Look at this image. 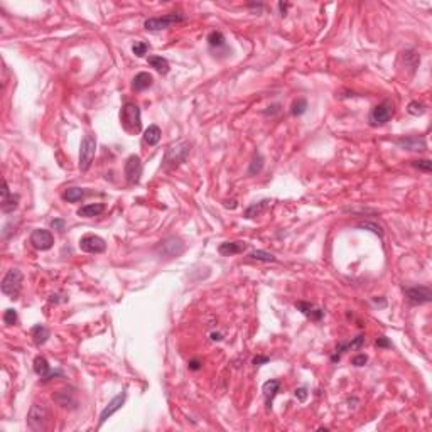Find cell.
<instances>
[{"label":"cell","mask_w":432,"mask_h":432,"mask_svg":"<svg viewBox=\"0 0 432 432\" xmlns=\"http://www.w3.org/2000/svg\"><path fill=\"white\" fill-rule=\"evenodd\" d=\"M264 155L260 154V152H255L253 157H252V162H250V167H249V174L250 176H257L262 172V169H264Z\"/></svg>","instance_id":"obj_27"},{"label":"cell","mask_w":432,"mask_h":432,"mask_svg":"<svg viewBox=\"0 0 432 432\" xmlns=\"http://www.w3.org/2000/svg\"><path fill=\"white\" fill-rule=\"evenodd\" d=\"M287 7H289V3H279V9L282 10V16H285V10H287Z\"/></svg>","instance_id":"obj_44"},{"label":"cell","mask_w":432,"mask_h":432,"mask_svg":"<svg viewBox=\"0 0 432 432\" xmlns=\"http://www.w3.org/2000/svg\"><path fill=\"white\" fill-rule=\"evenodd\" d=\"M95 154H97V139L93 135H84L80 145V169L83 172L90 169Z\"/></svg>","instance_id":"obj_7"},{"label":"cell","mask_w":432,"mask_h":432,"mask_svg":"<svg viewBox=\"0 0 432 432\" xmlns=\"http://www.w3.org/2000/svg\"><path fill=\"white\" fill-rule=\"evenodd\" d=\"M186 17L179 12H171L166 14L162 17H150L144 22V27L147 31H162V29H169V27L176 26L179 22H184Z\"/></svg>","instance_id":"obj_5"},{"label":"cell","mask_w":432,"mask_h":432,"mask_svg":"<svg viewBox=\"0 0 432 432\" xmlns=\"http://www.w3.org/2000/svg\"><path fill=\"white\" fill-rule=\"evenodd\" d=\"M147 51H149L147 42H135V44L132 46V52L137 56V58H142V56L147 54Z\"/></svg>","instance_id":"obj_35"},{"label":"cell","mask_w":432,"mask_h":432,"mask_svg":"<svg viewBox=\"0 0 432 432\" xmlns=\"http://www.w3.org/2000/svg\"><path fill=\"white\" fill-rule=\"evenodd\" d=\"M262 390H264V397H265V405H267V409H272L274 397L279 394V390H281V382H279V380L265 382L264 387H262Z\"/></svg>","instance_id":"obj_18"},{"label":"cell","mask_w":432,"mask_h":432,"mask_svg":"<svg viewBox=\"0 0 432 432\" xmlns=\"http://www.w3.org/2000/svg\"><path fill=\"white\" fill-rule=\"evenodd\" d=\"M366 361H368L366 355H356V356H353L351 363L355 365V366H363V365H366Z\"/></svg>","instance_id":"obj_38"},{"label":"cell","mask_w":432,"mask_h":432,"mask_svg":"<svg viewBox=\"0 0 432 432\" xmlns=\"http://www.w3.org/2000/svg\"><path fill=\"white\" fill-rule=\"evenodd\" d=\"M83 196H84V191L81 189V187H69V189H66L65 193H63V199L68 201V203H76V201H80Z\"/></svg>","instance_id":"obj_28"},{"label":"cell","mask_w":432,"mask_h":432,"mask_svg":"<svg viewBox=\"0 0 432 432\" xmlns=\"http://www.w3.org/2000/svg\"><path fill=\"white\" fill-rule=\"evenodd\" d=\"M211 336H213V338H211L213 341H219V339H221V334H211Z\"/></svg>","instance_id":"obj_45"},{"label":"cell","mask_w":432,"mask_h":432,"mask_svg":"<svg viewBox=\"0 0 432 432\" xmlns=\"http://www.w3.org/2000/svg\"><path fill=\"white\" fill-rule=\"evenodd\" d=\"M397 145H399L400 149H403V150H426L427 144H426V139L420 135H407V137H402V139H399L395 142Z\"/></svg>","instance_id":"obj_15"},{"label":"cell","mask_w":432,"mask_h":432,"mask_svg":"<svg viewBox=\"0 0 432 432\" xmlns=\"http://www.w3.org/2000/svg\"><path fill=\"white\" fill-rule=\"evenodd\" d=\"M105 204L103 203H91V204H84L78 210V216L81 218H93V216H98L105 211Z\"/></svg>","instance_id":"obj_22"},{"label":"cell","mask_w":432,"mask_h":432,"mask_svg":"<svg viewBox=\"0 0 432 432\" xmlns=\"http://www.w3.org/2000/svg\"><path fill=\"white\" fill-rule=\"evenodd\" d=\"M296 307L304 314V316L309 317L311 321H321V319H323V316H324V311L319 309V307H316L314 304H311V302L299 300V302H296Z\"/></svg>","instance_id":"obj_17"},{"label":"cell","mask_w":432,"mask_h":432,"mask_svg":"<svg viewBox=\"0 0 432 432\" xmlns=\"http://www.w3.org/2000/svg\"><path fill=\"white\" fill-rule=\"evenodd\" d=\"M247 243L245 242H225L218 247V252L225 257H230V255H235V253H242L243 250H247Z\"/></svg>","instance_id":"obj_21"},{"label":"cell","mask_w":432,"mask_h":432,"mask_svg":"<svg viewBox=\"0 0 432 432\" xmlns=\"http://www.w3.org/2000/svg\"><path fill=\"white\" fill-rule=\"evenodd\" d=\"M407 112H409L410 115H414V116L424 115V113H426V105H424L422 101H419V100H414V101H410V103L407 105Z\"/></svg>","instance_id":"obj_30"},{"label":"cell","mask_w":432,"mask_h":432,"mask_svg":"<svg viewBox=\"0 0 432 432\" xmlns=\"http://www.w3.org/2000/svg\"><path fill=\"white\" fill-rule=\"evenodd\" d=\"M49 422V410L42 403H34L27 414V426L33 431H44Z\"/></svg>","instance_id":"obj_6"},{"label":"cell","mask_w":432,"mask_h":432,"mask_svg":"<svg viewBox=\"0 0 432 432\" xmlns=\"http://www.w3.org/2000/svg\"><path fill=\"white\" fill-rule=\"evenodd\" d=\"M80 249L86 253H103L107 250V243L97 235H84L80 240Z\"/></svg>","instance_id":"obj_12"},{"label":"cell","mask_w":432,"mask_h":432,"mask_svg":"<svg viewBox=\"0 0 432 432\" xmlns=\"http://www.w3.org/2000/svg\"><path fill=\"white\" fill-rule=\"evenodd\" d=\"M51 228L58 230V232H65V219H52Z\"/></svg>","instance_id":"obj_40"},{"label":"cell","mask_w":432,"mask_h":432,"mask_svg":"<svg viewBox=\"0 0 432 432\" xmlns=\"http://www.w3.org/2000/svg\"><path fill=\"white\" fill-rule=\"evenodd\" d=\"M125 399H127V394H125V392H122V394H118L116 397H113V399L110 400L108 405L105 407V409L101 410V414H100V426H103V424L107 422V419H110L113 414L118 412V410L122 409V405L125 403Z\"/></svg>","instance_id":"obj_14"},{"label":"cell","mask_w":432,"mask_h":432,"mask_svg":"<svg viewBox=\"0 0 432 432\" xmlns=\"http://www.w3.org/2000/svg\"><path fill=\"white\" fill-rule=\"evenodd\" d=\"M3 323L7 326H14L17 323V311L16 309H7L3 313Z\"/></svg>","instance_id":"obj_36"},{"label":"cell","mask_w":432,"mask_h":432,"mask_svg":"<svg viewBox=\"0 0 432 432\" xmlns=\"http://www.w3.org/2000/svg\"><path fill=\"white\" fill-rule=\"evenodd\" d=\"M412 166L415 169H420V171H424V172H431V169H432V162L429 161V159H422V161H414Z\"/></svg>","instance_id":"obj_37"},{"label":"cell","mask_w":432,"mask_h":432,"mask_svg":"<svg viewBox=\"0 0 432 432\" xmlns=\"http://www.w3.org/2000/svg\"><path fill=\"white\" fill-rule=\"evenodd\" d=\"M184 243L183 240L178 238V236H167L166 240H162L161 243L157 245L155 252H157L159 257H164V258H174L183 255L184 252Z\"/></svg>","instance_id":"obj_8"},{"label":"cell","mask_w":432,"mask_h":432,"mask_svg":"<svg viewBox=\"0 0 432 432\" xmlns=\"http://www.w3.org/2000/svg\"><path fill=\"white\" fill-rule=\"evenodd\" d=\"M394 113H395L394 103H392L390 100H383L382 103H378L377 107L371 108L370 115H368V122H370L371 127H382L390 122Z\"/></svg>","instance_id":"obj_3"},{"label":"cell","mask_w":432,"mask_h":432,"mask_svg":"<svg viewBox=\"0 0 432 432\" xmlns=\"http://www.w3.org/2000/svg\"><path fill=\"white\" fill-rule=\"evenodd\" d=\"M52 399H54V402L59 403L61 407H69V405L74 407V405H76V400H74L73 394H71V392H68V390H59L58 394L52 397Z\"/></svg>","instance_id":"obj_26"},{"label":"cell","mask_w":432,"mask_h":432,"mask_svg":"<svg viewBox=\"0 0 432 432\" xmlns=\"http://www.w3.org/2000/svg\"><path fill=\"white\" fill-rule=\"evenodd\" d=\"M31 334H33L36 346H41L49 339V329L46 328V326H42V324H36L33 328V331H31Z\"/></svg>","instance_id":"obj_25"},{"label":"cell","mask_w":432,"mask_h":432,"mask_svg":"<svg viewBox=\"0 0 432 432\" xmlns=\"http://www.w3.org/2000/svg\"><path fill=\"white\" fill-rule=\"evenodd\" d=\"M152 83H154V78H152V74L142 71V73L135 74V78H133L132 90L133 91H145L147 88L152 86Z\"/></svg>","instance_id":"obj_20"},{"label":"cell","mask_w":432,"mask_h":432,"mask_svg":"<svg viewBox=\"0 0 432 432\" xmlns=\"http://www.w3.org/2000/svg\"><path fill=\"white\" fill-rule=\"evenodd\" d=\"M120 118H122L123 129L129 133H132V135H135V133H139L142 130V115H140L139 105L132 103V101L125 103L122 108V113H120Z\"/></svg>","instance_id":"obj_1"},{"label":"cell","mask_w":432,"mask_h":432,"mask_svg":"<svg viewBox=\"0 0 432 432\" xmlns=\"http://www.w3.org/2000/svg\"><path fill=\"white\" fill-rule=\"evenodd\" d=\"M249 257L252 258V260H258V262H277V258H275L274 255L265 252V250H253Z\"/></svg>","instance_id":"obj_31"},{"label":"cell","mask_w":432,"mask_h":432,"mask_svg":"<svg viewBox=\"0 0 432 432\" xmlns=\"http://www.w3.org/2000/svg\"><path fill=\"white\" fill-rule=\"evenodd\" d=\"M268 203H270L268 199H264V201H260V203H257V204H252V206L245 211V216H247V218H253V216H258L260 213H264V211L267 210Z\"/></svg>","instance_id":"obj_29"},{"label":"cell","mask_w":432,"mask_h":432,"mask_svg":"<svg viewBox=\"0 0 432 432\" xmlns=\"http://www.w3.org/2000/svg\"><path fill=\"white\" fill-rule=\"evenodd\" d=\"M201 368V361L199 360H191L189 361V370H193V371H198Z\"/></svg>","instance_id":"obj_43"},{"label":"cell","mask_w":432,"mask_h":432,"mask_svg":"<svg viewBox=\"0 0 432 432\" xmlns=\"http://www.w3.org/2000/svg\"><path fill=\"white\" fill-rule=\"evenodd\" d=\"M22 272L19 268H10L2 279V292L5 296H9L10 299H17V296L20 294V289H22Z\"/></svg>","instance_id":"obj_4"},{"label":"cell","mask_w":432,"mask_h":432,"mask_svg":"<svg viewBox=\"0 0 432 432\" xmlns=\"http://www.w3.org/2000/svg\"><path fill=\"white\" fill-rule=\"evenodd\" d=\"M208 44H210L211 48H221V46H225V36H223L219 31H213V33H210V36H208Z\"/></svg>","instance_id":"obj_32"},{"label":"cell","mask_w":432,"mask_h":432,"mask_svg":"<svg viewBox=\"0 0 432 432\" xmlns=\"http://www.w3.org/2000/svg\"><path fill=\"white\" fill-rule=\"evenodd\" d=\"M189 152H191V144L186 142V140L178 142L174 145H169V147L166 149L164 162H162V166H164V167H167V169L169 167H178V166H181L183 162H186Z\"/></svg>","instance_id":"obj_2"},{"label":"cell","mask_w":432,"mask_h":432,"mask_svg":"<svg viewBox=\"0 0 432 432\" xmlns=\"http://www.w3.org/2000/svg\"><path fill=\"white\" fill-rule=\"evenodd\" d=\"M19 206V194H10L9 184L3 179V187H2V211L3 213H14Z\"/></svg>","instance_id":"obj_16"},{"label":"cell","mask_w":432,"mask_h":432,"mask_svg":"<svg viewBox=\"0 0 432 432\" xmlns=\"http://www.w3.org/2000/svg\"><path fill=\"white\" fill-rule=\"evenodd\" d=\"M405 297L409 304L412 306H420V304H427L432 300V292L426 285H419V287H409L405 289Z\"/></svg>","instance_id":"obj_11"},{"label":"cell","mask_w":432,"mask_h":432,"mask_svg":"<svg viewBox=\"0 0 432 432\" xmlns=\"http://www.w3.org/2000/svg\"><path fill=\"white\" fill-rule=\"evenodd\" d=\"M162 137V132L157 125H149V129L144 132V142L147 145H157Z\"/></svg>","instance_id":"obj_24"},{"label":"cell","mask_w":432,"mask_h":432,"mask_svg":"<svg viewBox=\"0 0 432 432\" xmlns=\"http://www.w3.org/2000/svg\"><path fill=\"white\" fill-rule=\"evenodd\" d=\"M142 161L137 154L129 155V159L125 161V179L129 184H139L140 183V176H142Z\"/></svg>","instance_id":"obj_9"},{"label":"cell","mask_w":432,"mask_h":432,"mask_svg":"<svg viewBox=\"0 0 432 432\" xmlns=\"http://www.w3.org/2000/svg\"><path fill=\"white\" fill-rule=\"evenodd\" d=\"M34 371H36L37 377H41L42 382H49L54 377H59V375H61L59 370H56V371L51 370V366H49L48 360H46L44 356H36V360H34Z\"/></svg>","instance_id":"obj_13"},{"label":"cell","mask_w":432,"mask_h":432,"mask_svg":"<svg viewBox=\"0 0 432 432\" xmlns=\"http://www.w3.org/2000/svg\"><path fill=\"white\" fill-rule=\"evenodd\" d=\"M29 242L36 250L46 252V250H49L52 245H54V236H52V233L49 232V230L37 228V230H34V232L31 233Z\"/></svg>","instance_id":"obj_10"},{"label":"cell","mask_w":432,"mask_h":432,"mask_svg":"<svg viewBox=\"0 0 432 432\" xmlns=\"http://www.w3.org/2000/svg\"><path fill=\"white\" fill-rule=\"evenodd\" d=\"M147 63L161 74H167L169 73V61L162 56H149Z\"/></svg>","instance_id":"obj_23"},{"label":"cell","mask_w":432,"mask_h":432,"mask_svg":"<svg viewBox=\"0 0 432 432\" xmlns=\"http://www.w3.org/2000/svg\"><path fill=\"white\" fill-rule=\"evenodd\" d=\"M358 228L370 230V232H373L375 235H378V236H383V230H382V226H380V225H377V223H371V221L358 223Z\"/></svg>","instance_id":"obj_34"},{"label":"cell","mask_w":432,"mask_h":432,"mask_svg":"<svg viewBox=\"0 0 432 432\" xmlns=\"http://www.w3.org/2000/svg\"><path fill=\"white\" fill-rule=\"evenodd\" d=\"M294 395H296V399H299L300 402H304V400L307 399V390L304 387H300V388H297L296 394H294Z\"/></svg>","instance_id":"obj_41"},{"label":"cell","mask_w":432,"mask_h":432,"mask_svg":"<svg viewBox=\"0 0 432 432\" xmlns=\"http://www.w3.org/2000/svg\"><path fill=\"white\" fill-rule=\"evenodd\" d=\"M307 110V101L304 100V98H297L296 101L292 103V108H290V113H292L294 116H300L304 112Z\"/></svg>","instance_id":"obj_33"},{"label":"cell","mask_w":432,"mask_h":432,"mask_svg":"<svg viewBox=\"0 0 432 432\" xmlns=\"http://www.w3.org/2000/svg\"><path fill=\"white\" fill-rule=\"evenodd\" d=\"M375 345H377L378 348H392V343H390V339H388L387 336H382V338H378Z\"/></svg>","instance_id":"obj_39"},{"label":"cell","mask_w":432,"mask_h":432,"mask_svg":"<svg viewBox=\"0 0 432 432\" xmlns=\"http://www.w3.org/2000/svg\"><path fill=\"white\" fill-rule=\"evenodd\" d=\"M365 343V336H358V338H355L353 341L349 343H339L338 346H336V353L331 356L332 361H339V358H341L343 353L349 351V349H355V348H361V345Z\"/></svg>","instance_id":"obj_19"},{"label":"cell","mask_w":432,"mask_h":432,"mask_svg":"<svg viewBox=\"0 0 432 432\" xmlns=\"http://www.w3.org/2000/svg\"><path fill=\"white\" fill-rule=\"evenodd\" d=\"M268 356H255L253 358V365L255 366H262V365H265V363H268Z\"/></svg>","instance_id":"obj_42"}]
</instances>
